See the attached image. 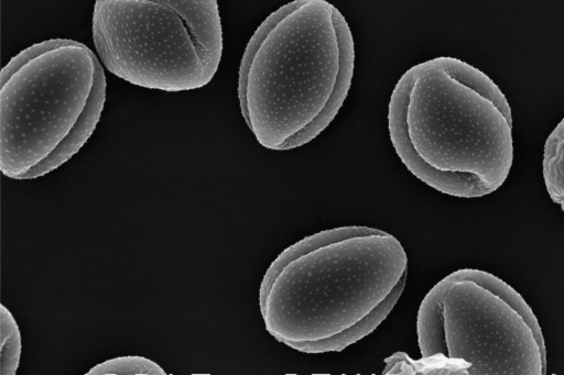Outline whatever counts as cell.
Instances as JSON below:
<instances>
[{"instance_id":"1","label":"cell","mask_w":564,"mask_h":375,"mask_svg":"<svg viewBox=\"0 0 564 375\" xmlns=\"http://www.w3.org/2000/svg\"><path fill=\"white\" fill-rule=\"evenodd\" d=\"M408 256L376 228L319 231L283 250L259 289L267 331L303 353L340 352L373 332L403 293Z\"/></svg>"},{"instance_id":"2","label":"cell","mask_w":564,"mask_h":375,"mask_svg":"<svg viewBox=\"0 0 564 375\" xmlns=\"http://www.w3.org/2000/svg\"><path fill=\"white\" fill-rule=\"evenodd\" d=\"M388 130L408 170L448 196L492 194L512 166V113L505 93L456 57H434L403 73L390 96Z\"/></svg>"},{"instance_id":"3","label":"cell","mask_w":564,"mask_h":375,"mask_svg":"<svg viewBox=\"0 0 564 375\" xmlns=\"http://www.w3.org/2000/svg\"><path fill=\"white\" fill-rule=\"evenodd\" d=\"M355 43L327 0H293L256 29L238 70L241 114L263 147L289 151L318 136L344 104Z\"/></svg>"},{"instance_id":"4","label":"cell","mask_w":564,"mask_h":375,"mask_svg":"<svg viewBox=\"0 0 564 375\" xmlns=\"http://www.w3.org/2000/svg\"><path fill=\"white\" fill-rule=\"evenodd\" d=\"M107 80L84 43L51 38L14 55L0 74V169L13 179L44 176L94 133Z\"/></svg>"},{"instance_id":"5","label":"cell","mask_w":564,"mask_h":375,"mask_svg":"<svg viewBox=\"0 0 564 375\" xmlns=\"http://www.w3.org/2000/svg\"><path fill=\"white\" fill-rule=\"evenodd\" d=\"M420 360L386 359L383 374L544 375L543 333L529 304L491 273L462 268L424 296L416 318Z\"/></svg>"},{"instance_id":"6","label":"cell","mask_w":564,"mask_h":375,"mask_svg":"<svg viewBox=\"0 0 564 375\" xmlns=\"http://www.w3.org/2000/svg\"><path fill=\"white\" fill-rule=\"evenodd\" d=\"M91 34L109 73L170 92L206 86L224 48L217 0H96Z\"/></svg>"},{"instance_id":"7","label":"cell","mask_w":564,"mask_h":375,"mask_svg":"<svg viewBox=\"0 0 564 375\" xmlns=\"http://www.w3.org/2000/svg\"><path fill=\"white\" fill-rule=\"evenodd\" d=\"M542 173L549 196L564 212V118L545 141Z\"/></svg>"},{"instance_id":"8","label":"cell","mask_w":564,"mask_h":375,"mask_svg":"<svg viewBox=\"0 0 564 375\" xmlns=\"http://www.w3.org/2000/svg\"><path fill=\"white\" fill-rule=\"evenodd\" d=\"M21 333L19 326L4 306H0V374L14 375L21 359Z\"/></svg>"},{"instance_id":"9","label":"cell","mask_w":564,"mask_h":375,"mask_svg":"<svg viewBox=\"0 0 564 375\" xmlns=\"http://www.w3.org/2000/svg\"><path fill=\"white\" fill-rule=\"evenodd\" d=\"M154 361L140 355L109 359L93 366L86 375H165Z\"/></svg>"}]
</instances>
